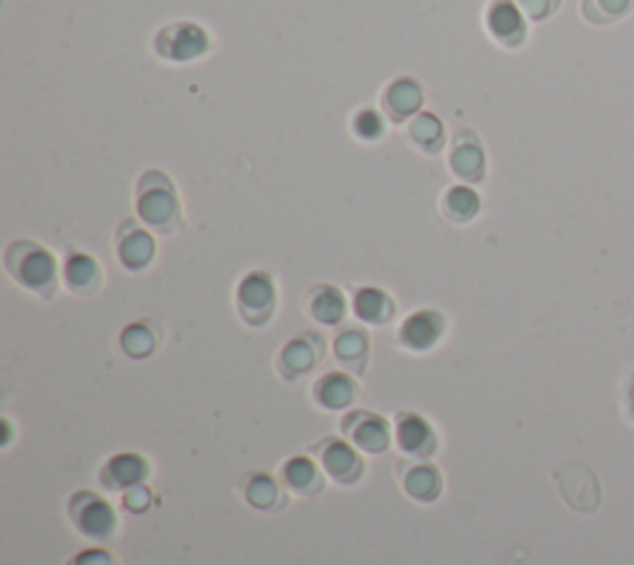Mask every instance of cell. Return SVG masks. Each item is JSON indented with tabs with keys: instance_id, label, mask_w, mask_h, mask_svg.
<instances>
[{
	"instance_id": "cell-31",
	"label": "cell",
	"mask_w": 634,
	"mask_h": 565,
	"mask_svg": "<svg viewBox=\"0 0 634 565\" xmlns=\"http://www.w3.org/2000/svg\"><path fill=\"white\" fill-rule=\"evenodd\" d=\"M124 506L132 511V514H140V511H146L152 506V491L146 486H132L126 489V496H124Z\"/></svg>"
},
{
	"instance_id": "cell-18",
	"label": "cell",
	"mask_w": 634,
	"mask_h": 565,
	"mask_svg": "<svg viewBox=\"0 0 634 565\" xmlns=\"http://www.w3.org/2000/svg\"><path fill=\"white\" fill-rule=\"evenodd\" d=\"M355 316L367 326H387L395 318V300L382 288L365 286L355 292Z\"/></svg>"
},
{
	"instance_id": "cell-19",
	"label": "cell",
	"mask_w": 634,
	"mask_h": 565,
	"mask_svg": "<svg viewBox=\"0 0 634 565\" xmlns=\"http://www.w3.org/2000/svg\"><path fill=\"white\" fill-rule=\"evenodd\" d=\"M146 474H150V469H146L142 456L120 454L110 459L108 469H104V484L110 489H132L144 484Z\"/></svg>"
},
{
	"instance_id": "cell-6",
	"label": "cell",
	"mask_w": 634,
	"mask_h": 565,
	"mask_svg": "<svg viewBox=\"0 0 634 565\" xmlns=\"http://www.w3.org/2000/svg\"><path fill=\"white\" fill-rule=\"evenodd\" d=\"M70 516L84 536L94 541L110 538L114 528H117V516H114L112 506L104 499L90 494V491L72 496Z\"/></svg>"
},
{
	"instance_id": "cell-30",
	"label": "cell",
	"mask_w": 634,
	"mask_h": 565,
	"mask_svg": "<svg viewBox=\"0 0 634 565\" xmlns=\"http://www.w3.org/2000/svg\"><path fill=\"white\" fill-rule=\"evenodd\" d=\"M518 8L523 10V16L528 20H533V23H543V20L553 18L560 6H563V0H515Z\"/></svg>"
},
{
	"instance_id": "cell-25",
	"label": "cell",
	"mask_w": 634,
	"mask_h": 565,
	"mask_svg": "<svg viewBox=\"0 0 634 565\" xmlns=\"http://www.w3.org/2000/svg\"><path fill=\"white\" fill-rule=\"evenodd\" d=\"M580 13L590 25H615L634 13V0H580Z\"/></svg>"
},
{
	"instance_id": "cell-21",
	"label": "cell",
	"mask_w": 634,
	"mask_h": 565,
	"mask_svg": "<svg viewBox=\"0 0 634 565\" xmlns=\"http://www.w3.org/2000/svg\"><path fill=\"white\" fill-rule=\"evenodd\" d=\"M283 481L288 484L295 494L313 496L323 491V476L317 471L315 462L308 456H293L283 466Z\"/></svg>"
},
{
	"instance_id": "cell-32",
	"label": "cell",
	"mask_w": 634,
	"mask_h": 565,
	"mask_svg": "<svg viewBox=\"0 0 634 565\" xmlns=\"http://www.w3.org/2000/svg\"><path fill=\"white\" fill-rule=\"evenodd\" d=\"M70 565H112V556L102 548H90V551H82L80 556L72 558Z\"/></svg>"
},
{
	"instance_id": "cell-17",
	"label": "cell",
	"mask_w": 634,
	"mask_h": 565,
	"mask_svg": "<svg viewBox=\"0 0 634 565\" xmlns=\"http://www.w3.org/2000/svg\"><path fill=\"white\" fill-rule=\"evenodd\" d=\"M62 276H65V286L78 296H92L102 286V268L90 254H70Z\"/></svg>"
},
{
	"instance_id": "cell-2",
	"label": "cell",
	"mask_w": 634,
	"mask_h": 565,
	"mask_svg": "<svg viewBox=\"0 0 634 565\" xmlns=\"http://www.w3.org/2000/svg\"><path fill=\"white\" fill-rule=\"evenodd\" d=\"M136 214L146 226L158 234H172L182 222V204H178L176 186L166 172L150 170L136 184Z\"/></svg>"
},
{
	"instance_id": "cell-1",
	"label": "cell",
	"mask_w": 634,
	"mask_h": 565,
	"mask_svg": "<svg viewBox=\"0 0 634 565\" xmlns=\"http://www.w3.org/2000/svg\"><path fill=\"white\" fill-rule=\"evenodd\" d=\"M6 270L18 286L35 292V296H55L58 260L45 246L33 244V240H13L6 248Z\"/></svg>"
},
{
	"instance_id": "cell-4",
	"label": "cell",
	"mask_w": 634,
	"mask_h": 565,
	"mask_svg": "<svg viewBox=\"0 0 634 565\" xmlns=\"http://www.w3.org/2000/svg\"><path fill=\"white\" fill-rule=\"evenodd\" d=\"M555 484L565 504L577 514H595L602 501V489L595 471L585 464L560 466L555 474Z\"/></svg>"
},
{
	"instance_id": "cell-29",
	"label": "cell",
	"mask_w": 634,
	"mask_h": 565,
	"mask_svg": "<svg viewBox=\"0 0 634 565\" xmlns=\"http://www.w3.org/2000/svg\"><path fill=\"white\" fill-rule=\"evenodd\" d=\"M352 132L357 140L362 142H377L385 137V120L375 107H365L355 114Z\"/></svg>"
},
{
	"instance_id": "cell-16",
	"label": "cell",
	"mask_w": 634,
	"mask_h": 565,
	"mask_svg": "<svg viewBox=\"0 0 634 565\" xmlns=\"http://www.w3.org/2000/svg\"><path fill=\"white\" fill-rule=\"evenodd\" d=\"M357 394V382L345 372H327L315 384V400L320 402L325 410H345V407L355 404Z\"/></svg>"
},
{
	"instance_id": "cell-20",
	"label": "cell",
	"mask_w": 634,
	"mask_h": 565,
	"mask_svg": "<svg viewBox=\"0 0 634 565\" xmlns=\"http://www.w3.org/2000/svg\"><path fill=\"white\" fill-rule=\"evenodd\" d=\"M409 140L417 150L431 156L443 150V144H447V132H443V124L437 114L419 112L417 117H411L409 122Z\"/></svg>"
},
{
	"instance_id": "cell-22",
	"label": "cell",
	"mask_w": 634,
	"mask_h": 565,
	"mask_svg": "<svg viewBox=\"0 0 634 565\" xmlns=\"http://www.w3.org/2000/svg\"><path fill=\"white\" fill-rule=\"evenodd\" d=\"M345 296L335 286H317L308 296V312L323 326H337L345 318Z\"/></svg>"
},
{
	"instance_id": "cell-3",
	"label": "cell",
	"mask_w": 634,
	"mask_h": 565,
	"mask_svg": "<svg viewBox=\"0 0 634 565\" xmlns=\"http://www.w3.org/2000/svg\"><path fill=\"white\" fill-rule=\"evenodd\" d=\"M156 55L166 62H194L208 52V33L196 23H172L154 38Z\"/></svg>"
},
{
	"instance_id": "cell-26",
	"label": "cell",
	"mask_w": 634,
	"mask_h": 565,
	"mask_svg": "<svg viewBox=\"0 0 634 565\" xmlns=\"http://www.w3.org/2000/svg\"><path fill=\"white\" fill-rule=\"evenodd\" d=\"M405 491L415 501L431 504V501H437L441 496V474L429 464L409 469L405 476Z\"/></svg>"
},
{
	"instance_id": "cell-23",
	"label": "cell",
	"mask_w": 634,
	"mask_h": 565,
	"mask_svg": "<svg viewBox=\"0 0 634 565\" xmlns=\"http://www.w3.org/2000/svg\"><path fill=\"white\" fill-rule=\"evenodd\" d=\"M441 212L453 224H469V222H473L476 214L481 212V198L467 184L451 186L449 192L443 194Z\"/></svg>"
},
{
	"instance_id": "cell-9",
	"label": "cell",
	"mask_w": 634,
	"mask_h": 565,
	"mask_svg": "<svg viewBox=\"0 0 634 565\" xmlns=\"http://www.w3.org/2000/svg\"><path fill=\"white\" fill-rule=\"evenodd\" d=\"M323 360V340L313 332H305L300 338H293L285 342V348L278 355V370L288 380H298V377L313 372L317 362Z\"/></svg>"
},
{
	"instance_id": "cell-15",
	"label": "cell",
	"mask_w": 634,
	"mask_h": 565,
	"mask_svg": "<svg viewBox=\"0 0 634 565\" xmlns=\"http://www.w3.org/2000/svg\"><path fill=\"white\" fill-rule=\"evenodd\" d=\"M323 466L327 474H330L335 481L340 484L350 486L355 481L362 476V459L355 452V449L347 442H337V439H327L323 452Z\"/></svg>"
},
{
	"instance_id": "cell-8",
	"label": "cell",
	"mask_w": 634,
	"mask_h": 565,
	"mask_svg": "<svg viewBox=\"0 0 634 565\" xmlns=\"http://www.w3.org/2000/svg\"><path fill=\"white\" fill-rule=\"evenodd\" d=\"M443 328H447V322H443L441 312L417 310L401 322L399 340L411 352H427L443 338Z\"/></svg>"
},
{
	"instance_id": "cell-28",
	"label": "cell",
	"mask_w": 634,
	"mask_h": 565,
	"mask_svg": "<svg viewBox=\"0 0 634 565\" xmlns=\"http://www.w3.org/2000/svg\"><path fill=\"white\" fill-rule=\"evenodd\" d=\"M246 499L253 508L273 511L280 504V489L276 484V479L268 474L250 476L248 486H246Z\"/></svg>"
},
{
	"instance_id": "cell-11",
	"label": "cell",
	"mask_w": 634,
	"mask_h": 565,
	"mask_svg": "<svg viewBox=\"0 0 634 565\" xmlns=\"http://www.w3.org/2000/svg\"><path fill=\"white\" fill-rule=\"evenodd\" d=\"M345 432L350 434L352 442L365 449L369 454H382L389 446V424L382 417L369 412H352L345 420Z\"/></svg>"
},
{
	"instance_id": "cell-12",
	"label": "cell",
	"mask_w": 634,
	"mask_h": 565,
	"mask_svg": "<svg viewBox=\"0 0 634 565\" xmlns=\"http://www.w3.org/2000/svg\"><path fill=\"white\" fill-rule=\"evenodd\" d=\"M397 444L405 454L427 459L437 452L439 439L427 420L417 414H399L397 420Z\"/></svg>"
},
{
	"instance_id": "cell-24",
	"label": "cell",
	"mask_w": 634,
	"mask_h": 565,
	"mask_svg": "<svg viewBox=\"0 0 634 565\" xmlns=\"http://www.w3.org/2000/svg\"><path fill=\"white\" fill-rule=\"evenodd\" d=\"M369 355V340L365 330H345L335 338V358L345 368L362 372Z\"/></svg>"
},
{
	"instance_id": "cell-10",
	"label": "cell",
	"mask_w": 634,
	"mask_h": 565,
	"mask_svg": "<svg viewBox=\"0 0 634 565\" xmlns=\"http://www.w3.org/2000/svg\"><path fill=\"white\" fill-rule=\"evenodd\" d=\"M154 238L150 232L134 226L132 222H126L120 234H117V258L122 260V266L132 274H140L154 260Z\"/></svg>"
},
{
	"instance_id": "cell-13",
	"label": "cell",
	"mask_w": 634,
	"mask_h": 565,
	"mask_svg": "<svg viewBox=\"0 0 634 565\" xmlns=\"http://www.w3.org/2000/svg\"><path fill=\"white\" fill-rule=\"evenodd\" d=\"M425 102V94L417 80L399 78L389 82V88L382 94V110L392 122H405L409 117H417Z\"/></svg>"
},
{
	"instance_id": "cell-7",
	"label": "cell",
	"mask_w": 634,
	"mask_h": 565,
	"mask_svg": "<svg viewBox=\"0 0 634 565\" xmlns=\"http://www.w3.org/2000/svg\"><path fill=\"white\" fill-rule=\"evenodd\" d=\"M485 28L495 43L511 50L521 48L528 38L525 16L515 0H493L485 10Z\"/></svg>"
},
{
	"instance_id": "cell-5",
	"label": "cell",
	"mask_w": 634,
	"mask_h": 565,
	"mask_svg": "<svg viewBox=\"0 0 634 565\" xmlns=\"http://www.w3.org/2000/svg\"><path fill=\"white\" fill-rule=\"evenodd\" d=\"M276 286L266 270H253L241 280L236 302L241 318L253 328H263L276 312Z\"/></svg>"
},
{
	"instance_id": "cell-27",
	"label": "cell",
	"mask_w": 634,
	"mask_h": 565,
	"mask_svg": "<svg viewBox=\"0 0 634 565\" xmlns=\"http://www.w3.org/2000/svg\"><path fill=\"white\" fill-rule=\"evenodd\" d=\"M120 345L124 355H130L132 360H144L156 350V335L150 326H144V322H134V326L124 328Z\"/></svg>"
},
{
	"instance_id": "cell-14",
	"label": "cell",
	"mask_w": 634,
	"mask_h": 565,
	"mask_svg": "<svg viewBox=\"0 0 634 565\" xmlns=\"http://www.w3.org/2000/svg\"><path fill=\"white\" fill-rule=\"evenodd\" d=\"M451 172L461 176L463 182H481L485 174V154L481 142L473 132H461L449 156Z\"/></svg>"
}]
</instances>
